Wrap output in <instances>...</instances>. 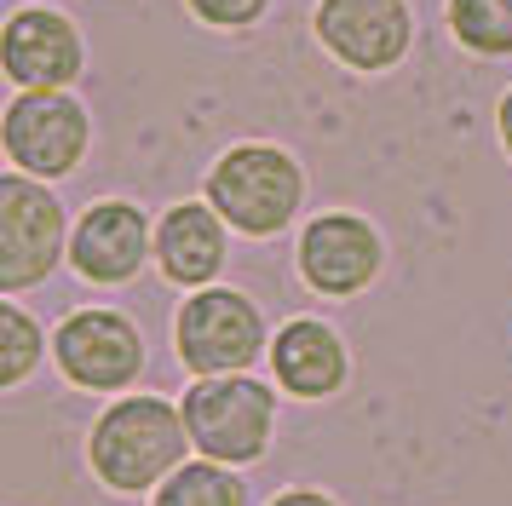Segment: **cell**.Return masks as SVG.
Wrapping results in <instances>:
<instances>
[{"mask_svg": "<svg viewBox=\"0 0 512 506\" xmlns=\"http://www.w3.org/2000/svg\"><path fill=\"white\" fill-rule=\"evenodd\" d=\"M156 259V225L133 202H93L70 230V265L87 282H133Z\"/></svg>", "mask_w": 512, "mask_h": 506, "instance_id": "obj_11", "label": "cell"}, {"mask_svg": "<svg viewBox=\"0 0 512 506\" xmlns=\"http://www.w3.org/2000/svg\"><path fill=\"white\" fill-rule=\"evenodd\" d=\"M271 374L288 397H334V391L351 380V357H346V340L317 317H294L277 328L271 340Z\"/></svg>", "mask_w": 512, "mask_h": 506, "instance_id": "obj_13", "label": "cell"}, {"mask_svg": "<svg viewBox=\"0 0 512 506\" xmlns=\"http://www.w3.org/2000/svg\"><path fill=\"white\" fill-rule=\"evenodd\" d=\"M150 506H248V483L236 478V466L185 460V466L150 495Z\"/></svg>", "mask_w": 512, "mask_h": 506, "instance_id": "obj_14", "label": "cell"}, {"mask_svg": "<svg viewBox=\"0 0 512 506\" xmlns=\"http://www.w3.org/2000/svg\"><path fill=\"white\" fill-rule=\"evenodd\" d=\"M190 449L219 466H254L277 432V391L254 374H208L185 391Z\"/></svg>", "mask_w": 512, "mask_h": 506, "instance_id": "obj_3", "label": "cell"}, {"mask_svg": "<svg viewBox=\"0 0 512 506\" xmlns=\"http://www.w3.org/2000/svg\"><path fill=\"white\" fill-rule=\"evenodd\" d=\"M173 351L179 363L208 380V374H248L259 363V351H271L265 340V311L242 288H196L173 317Z\"/></svg>", "mask_w": 512, "mask_h": 506, "instance_id": "obj_4", "label": "cell"}, {"mask_svg": "<svg viewBox=\"0 0 512 506\" xmlns=\"http://www.w3.org/2000/svg\"><path fill=\"white\" fill-rule=\"evenodd\" d=\"M190 18L208 23V29H254L265 12H271V0H185Z\"/></svg>", "mask_w": 512, "mask_h": 506, "instance_id": "obj_17", "label": "cell"}, {"mask_svg": "<svg viewBox=\"0 0 512 506\" xmlns=\"http://www.w3.org/2000/svg\"><path fill=\"white\" fill-rule=\"evenodd\" d=\"M58 374L81 391H127L144 374V334L121 311H70L52 334Z\"/></svg>", "mask_w": 512, "mask_h": 506, "instance_id": "obj_7", "label": "cell"}, {"mask_svg": "<svg viewBox=\"0 0 512 506\" xmlns=\"http://www.w3.org/2000/svg\"><path fill=\"white\" fill-rule=\"evenodd\" d=\"M317 41L357 75H386L415 46L409 0H317Z\"/></svg>", "mask_w": 512, "mask_h": 506, "instance_id": "obj_9", "label": "cell"}, {"mask_svg": "<svg viewBox=\"0 0 512 506\" xmlns=\"http://www.w3.org/2000/svg\"><path fill=\"white\" fill-rule=\"evenodd\" d=\"M449 35L478 58H512V0H449Z\"/></svg>", "mask_w": 512, "mask_h": 506, "instance_id": "obj_15", "label": "cell"}, {"mask_svg": "<svg viewBox=\"0 0 512 506\" xmlns=\"http://www.w3.org/2000/svg\"><path fill=\"white\" fill-rule=\"evenodd\" d=\"M0 144H6V161L29 179H70L87 161L93 115L70 92H18L0 115Z\"/></svg>", "mask_w": 512, "mask_h": 506, "instance_id": "obj_6", "label": "cell"}, {"mask_svg": "<svg viewBox=\"0 0 512 506\" xmlns=\"http://www.w3.org/2000/svg\"><path fill=\"white\" fill-rule=\"evenodd\" d=\"M41 351H47V334H41V322L29 317L24 305H0V386H24L35 363H41Z\"/></svg>", "mask_w": 512, "mask_h": 506, "instance_id": "obj_16", "label": "cell"}, {"mask_svg": "<svg viewBox=\"0 0 512 506\" xmlns=\"http://www.w3.org/2000/svg\"><path fill=\"white\" fill-rule=\"evenodd\" d=\"M185 409L133 391L116 397L110 409L93 420L87 432V460H93V478L116 495H144V489H162L179 466H185Z\"/></svg>", "mask_w": 512, "mask_h": 506, "instance_id": "obj_1", "label": "cell"}, {"mask_svg": "<svg viewBox=\"0 0 512 506\" xmlns=\"http://www.w3.org/2000/svg\"><path fill=\"white\" fill-rule=\"evenodd\" d=\"M495 127H501V150L512 156V87H507V98H501V110H495Z\"/></svg>", "mask_w": 512, "mask_h": 506, "instance_id": "obj_19", "label": "cell"}, {"mask_svg": "<svg viewBox=\"0 0 512 506\" xmlns=\"http://www.w3.org/2000/svg\"><path fill=\"white\" fill-rule=\"evenodd\" d=\"M70 253V219L64 202L29 173L0 179V294H24L58 271Z\"/></svg>", "mask_w": 512, "mask_h": 506, "instance_id": "obj_5", "label": "cell"}, {"mask_svg": "<svg viewBox=\"0 0 512 506\" xmlns=\"http://www.w3.org/2000/svg\"><path fill=\"white\" fill-rule=\"evenodd\" d=\"M300 276L311 294L323 299H351L363 294L380 265H386V242L363 213H317L300 230Z\"/></svg>", "mask_w": 512, "mask_h": 506, "instance_id": "obj_10", "label": "cell"}, {"mask_svg": "<svg viewBox=\"0 0 512 506\" xmlns=\"http://www.w3.org/2000/svg\"><path fill=\"white\" fill-rule=\"evenodd\" d=\"M208 202L219 207V219L236 236H282L294 225V213L305 202V173L300 161L277 150V144H231L225 156L208 167Z\"/></svg>", "mask_w": 512, "mask_h": 506, "instance_id": "obj_2", "label": "cell"}, {"mask_svg": "<svg viewBox=\"0 0 512 506\" xmlns=\"http://www.w3.org/2000/svg\"><path fill=\"white\" fill-rule=\"evenodd\" d=\"M0 64L18 92H64L87 69V41H81L70 12L18 6L0 29Z\"/></svg>", "mask_w": 512, "mask_h": 506, "instance_id": "obj_8", "label": "cell"}, {"mask_svg": "<svg viewBox=\"0 0 512 506\" xmlns=\"http://www.w3.org/2000/svg\"><path fill=\"white\" fill-rule=\"evenodd\" d=\"M225 219H219V207L202 196V202H173L156 219V265H162L167 282H179V288H213L219 271H225Z\"/></svg>", "mask_w": 512, "mask_h": 506, "instance_id": "obj_12", "label": "cell"}, {"mask_svg": "<svg viewBox=\"0 0 512 506\" xmlns=\"http://www.w3.org/2000/svg\"><path fill=\"white\" fill-rule=\"evenodd\" d=\"M271 506H340L334 495H323V489H282Z\"/></svg>", "mask_w": 512, "mask_h": 506, "instance_id": "obj_18", "label": "cell"}]
</instances>
